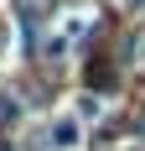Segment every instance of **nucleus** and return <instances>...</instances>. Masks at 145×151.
Returning a JSON list of instances; mask_svg holds the SVG:
<instances>
[{
  "label": "nucleus",
  "mask_w": 145,
  "mask_h": 151,
  "mask_svg": "<svg viewBox=\"0 0 145 151\" xmlns=\"http://www.w3.org/2000/svg\"><path fill=\"white\" fill-rule=\"evenodd\" d=\"M78 115H83V120H99V115H104V99H99V94H83V99H78Z\"/></svg>",
  "instance_id": "obj_2"
},
{
  "label": "nucleus",
  "mask_w": 145,
  "mask_h": 151,
  "mask_svg": "<svg viewBox=\"0 0 145 151\" xmlns=\"http://www.w3.org/2000/svg\"><path fill=\"white\" fill-rule=\"evenodd\" d=\"M0 151H16V146H0Z\"/></svg>",
  "instance_id": "obj_6"
},
{
  "label": "nucleus",
  "mask_w": 145,
  "mask_h": 151,
  "mask_svg": "<svg viewBox=\"0 0 145 151\" xmlns=\"http://www.w3.org/2000/svg\"><path fill=\"white\" fill-rule=\"evenodd\" d=\"M88 31H93L88 16H72V21H68V37H88Z\"/></svg>",
  "instance_id": "obj_4"
},
{
  "label": "nucleus",
  "mask_w": 145,
  "mask_h": 151,
  "mask_svg": "<svg viewBox=\"0 0 145 151\" xmlns=\"http://www.w3.org/2000/svg\"><path fill=\"white\" fill-rule=\"evenodd\" d=\"M130 5H145V0H130Z\"/></svg>",
  "instance_id": "obj_5"
},
{
  "label": "nucleus",
  "mask_w": 145,
  "mask_h": 151,
  "mask_svg": "<svg viewBox=\"0 0 145 151\" xmlns=\"http://www.w3.org/2000/svg\"><path fill=\"white\" fill-rule=\"evenodd\" d=\"M78 141H83V125H78V115H68V120H57V125H52V146H57V151H72Z\"/></svg>",
  "instance_id": "obj_1"
},
{
  "label": "nucleus",
  "mask_w": 145,
  "mask_h": 151,
  "mask_svg": "<svg viewBox=\"0 0 145 151\" xmlns=\"http://www.w3.org/2000/svg\"><path fill=\"white\" fill-rule=\"evenodd\" d=\"M16 115H21V109H16V99H11L5 89H0V130H5V125H11Z\"/></svg>",
  "instance_id": "obj_3"
}]
</instances>
